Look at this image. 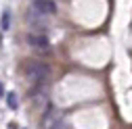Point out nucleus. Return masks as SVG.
<instances>
[{
  "label": "nucleus",
  "instance_id": "obj_1",
  "mask_svg": "<svg viewBox=\"0 0 132 129\" xmlns=\"http://www.w3.org/2000/svg\"><path fill=\"white\" fill-rule=\"evenodd\" d=\"M23 73L27 75L29 81H44L51 75V67L40 60H27V64L23 67Z\"/></svg>",
  "mask_w": 132,
  "mask_h": 129
},
{
  "label": "nucleus",
  "instance_id": "obj_2",
  "mask_svg": "<svg viewBox=\"0 0 132 129\" xmlns=\"http://www.w3.org/2000/svg\"><path fill=\"white\" fill-rule=\"evenodd\" d=\"M31 8L40 15H55L57 13V4L53 0H34L31 2Z\"/></svg>",
  "mask_w": 132,
  "mask_h": 129
},
{
  "label": "nucleus",
  "instance_id": "obj_3",
  "mask_svg": "<svg viewBox=\"0 0 132 129\" xmlns=\"http://www.w3.org/2000/svg\"><path fill=\"white\" fill-rule=\"evenodd\" d=\"M61 127V119L55 110H48L44 112V119H42V129H59Z\"/></svg>",
  "mask_w": 132,
  "mask_h": 129
},
{
  "label": "nucleus",
  "instance_id": "obj_4",
  "mask_svg": "<svg viewBox=\"0 0 132 129\" xmlns=\"http://www.w3.org/2000/svg\"><path fill=\"white\" fill-rule=\"evenodd\" d=\"M27 44L38 48V50H46V48H48V38L44 34H29L27 36Z\"/></svg>",
  "mask_w": 132,
  "mask_h": 129
},
{
  "label": "nucleus",
  "instance_id": "obj_5",
  "mask_svg": "<svg viewBox=\"0 0 132 129\" xmlns=\"http://www.w3.org/2000/svg\"><path fill=\"white\" fill-rule=\"evenodd\" d=\"M0 29H2V31H9L11 29V10L9 8L2 10V17H0Z\"/></svg>",
  "mask_w": 132,
  "mask_h": 129
},
{
  "label": "nucleus",
  "instance_id": "obj_6",
  "mask_svg": "<svg viewBox=\"0 0 132 129\" xmlns=\"http://www.w3.org/2000/svg\"><path fill=\"white\" fill-rule=\"evenodd\" d=\"M6 104H9V108H13V110H17L19 108V100H17V94H6Z\"/></svg>",
  "mask_w": 132,
  "mask_h": 129
},
{
  "label": "nucleus",
  "instance_id": "obj_7",
  "mask_svg": "<svg viewBox=\"0 0 132 129\" xmlns=\"http://www.w3.org/2000/svg\"><path fill=\"white\" fill-rule=\"evenodd\" d=\"M0 96H4V88H2V83H0Z\"/></svg>",
  "mask_w": 132,
  "mask_h": 129
}]
</instances>
